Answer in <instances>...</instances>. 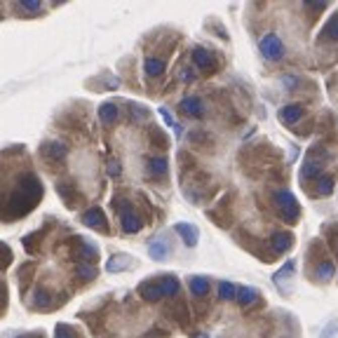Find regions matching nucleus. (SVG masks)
<instances>
[{"instance_id":"nucleus-25","label":"nucleus","mask_w":338,"mask_h":338,"mask_svg":"<svg viewBox=\"0 0 338 338\" xmlns=\"http://www.w3.org/2000/svg\"><path fill=\"white\" fill-rule=\"evenodd\" d=\"M326 35H331L333 40H338V19H331L326 26Z\"/></svg>"},{"instance_id":"nucleus-8","label":"nucleus","mask_w":338,"mask_h":338,"mask_svg":"<svg viewBox=\"0 0 338 338\" xmlns=\"http://www.w3.org/2000/svg\"><path fill=\"white\" fill-rule=\"evenodd\" d=\"M176 233L183 237V242L188 247H195L197 244V228L193 223H179L176 226Z\"/></svg>"},{"instance_id":"nucleus-26","label":"nucleus","mask_w":338,"mask_h":338,"mask_svg":"<svg viewBox=\"0 0 338 338\" xmlns=\"http://www.w3.org/2000/svg\"><path fill=\"white\" fill-rule=\"evenodd\" d=\"M21 7H24V10H28V12H38V10H40V3H38V0H24V3H21Z\"/></svg>"},{"instance_id":"nucleus-24","label":"nucleus","mask_w":338,"mask_h":338,"mask_svg":"<svg viewBox=\"0 0 338 338\" xmlns=\"http://www.w3.org/2000/svg\"><path fill=\"white\" fill-rule=\"evenodd\" d=\"M291 270H294V261H287V263H284V268H282V270H279L277 275H275V282H279V279H282V277H287V275H289Z\"/></svg>"},{"instance_id":"nucleus-21","label":"nucleus","mask_w":338,"mask_h":338,"mask_svg":"<svg viewBox=\"0 0 338 338\" xmlns=\"http://www.w3.org/2000/svg\"><path fill=\"white\" fill-rule=\"evenodd\" d=\"M333 275V263H329V261H324V263L317 268V277L319 279H329Z\"/></svg>"},{"instance_id":"nucleus-20","label":"nucleus","mask_w":338,"mask_h":338,"mask_svg":"<svg viewBox=\"0 0 338 338\" xmlns=\"http://www.w3.org/2000/svg\"><path fill=\"white\" fill-rule=\"evenodd\" d=\"M331 190H333V179L319 176V181H317V193H319V195H329Z\"/></svg>"},{"instance_id":"nucleus-27","label":"nucleus","mask_w":338,"mask_h":338,"mask_svg":"<svg viewBox=\"0 0 338 338\" xmlns=\"http://www.w3.org/2000/svg\"><path fill=\"white\" fill-rule=\"evenodd\" d=\"M160 113H162V118H164V122H167L169 127H176V122H174V118H172V115H169V110H160Z\"/></svg>"},{"instance_id":"nucleus-5","label":"nucleus","mask_w":338,"mask_h":338,"mask_svg":"<svg viewBox=\"0 0 338 338\" xmlns=\"http://www.w3.org/2000/svg\"><path fill=\"white\" fill-rule=\"evenodd\" d=\"M120 218H122V228L127 230V233H136V230H141V218L136 216L129 207H125V209L120 211Z\"/></svg>"},{"instance_id":"nucleus-14","label":"nucleus","mask_w":338,"mask_h":338,"mask_svg":"<svg viewBox=\"0 0 338 338\" xmlns=\"http://www.w3.org/2000/svg\"><path fill=\"white\" fill-rule=\"evenodd\" d=\"M143 68H146V75H150V78H155V75H160L164 71V64L160 59H146V64H143Z\"/></svg>"},{"instance_id":"nucleus-3","label":"nucleus","mask_w":338,"mask_h":338,"mask_svg":"<svg viewBox=\"0 0 338 338\" xmlns=\"http://www.w3.org/2000/svg\"><path fill=\"white\" fill-rule=\"evenodd\" d=\"M193 61H195L202 71H214V68H216V59H214V54H209L204 47L193 49Z\"/></svg>"},{"instance_id":"nucleus-10","label":"nucleus","mask_w":338,"mask_h":338,"mask_svg":"<svg viewBox=\"0 0 338 338\" xmlns=\"http://www.w3.org/2000/svg\"><path fill=\"white\" fill-rule=\"evenodd\" d=\"M181 110L186 115H193V118H197V115L202 113V103H200V99L197 96H186L181 101Z\"/></svg>"},{"instance_id":"nucleus-11","label":"nucleus","mask_w":338,"mask_h":338,"mask_svg":"<svg viewBox=\"0 0 338 338\" xmlns=\"http://www.w3.org/2000/svg\"><path fill=\"white\" fill-rule=\"evenodd\" d=\"M148 254H150V258H155V261H164V258L169 256L167 242H164V240H153V242H150Z\"/></svg>"},{"instance_id":"nucleus-12","label":"nucleus","mask_w":338,"mask_h":338,"mask_svg":"<svg viewBox=\"0 0 338 338\" xmlns=\"http://www.w3.org/2000/svg\"><path fill=\"white\" fill-rule=\"evenodd\" d=\"M188 284H190V291H193L195 296H204V294L209 291V279H207V277H200V275L190 277Z\"/></svg>"},{"instance_id":"nucleus-23","label":"nucleus","mask_w":338,"mask_h":338,"mask_svg":"<svg viewBox=\"0 0 338 338\" xmlns=\"http://www.w3.org/2000/svg\"><path fill=\"white\" fill-rule=\"evenodd\" d=\"M57 338H75V333H73V329H71V326L59 324V326H57Z\"/></svg>"},{"instance_id":"nucleus-6","label":"nucleus","mask_w":338,"mask_h":338,"mask_svg":"<svg viewBox=\"0 0 338 338\" xmlns=\"http://www.w3.org/2000/svg\"><path fill=\"white\" fill-rule=\"evenodd\" d=\"M82 221L87 226H92V228H99V230H106V216H103V211L101 209H89L82 214Z\"/></svg>"},{"instance_id":"nucleus-15","label":"nucleus","mask_w":338,"mask_h":338,"mask_svg":"<svg viewBox=\"0 0 338 338\" xmlns=\"http://www.w3.org/2000/svg\"><path fill=\"white\" fill-rule=\"evenodd\" d=\"M99 118H101V122H113L115 118H118V108H115V103H101V108H99Z\"/></svg>"},{"instance_id":"nucleus-4","label":"nucleus","mask_w":338,"mask_h":338,"mask_svg":"<svg viewBox=\"0 0 338 338\" xmlns=\"http://www.w3.org/2000/svg\"><path fill=\"white\" fill-rule=\"evenodd\" d=\"M139 296H141L143 301H148V303H155V301L164 298L162 289L157 287V282H143L141 287H139Z\"/></svg>"},{"instance_id":"nucleus-18","label":"nucleus","mask_w":338,"mask_h":338,"mask_svg":"<svg viewBox=\"0 0 338 338\" xmlns=\"http://www.w3.org/2000/svg\"><path fill=\"white\" fill-rule=\"evenodd\" d=\"M148 169L155 176L164 174V172H167V160H164V157H150V160H148Z\"/></svg>"},{"instance_id":"nucleus-7","label":"nucleus","mask_w":338,"mask_h":338,"mask_svg":"<svg viewBox=\"0 0 338 338\" xmlns=\"http://www.w3.org/2000/svg\"><path fill=\"white\" fill-rule=\"evenodd\" d=\"M301 118H303V108H301V106H296V103L284 106V108L279 110V120H282L284 125H294V122L301 120Z\"/></svg>"},{"instance_id":"nucleus-13","label":"nucleus","mask_w":338,"mask_h":338,"mask_svg":"<svg viewBox=\"0 0 338 338\" xmlns=\"http://www.w3.org/2000/svg\"><path fill=\"white\" fill-rule=\"evenodd\" d=\"M237 301L242 305H251L258 301V294L254 289H249V287H240V289H237Z\"/></svg>"},{"instance_id":"nucleus-1","label":"nucleus","mask_w":338,"mask_h":338,"mask_svg":"<svg viewBox=\"0 0 338 338\" xmlns=\"http://www.w3.org/2000/svg\"><path fill=\"white\" fill-rule=\"evenodd\" d=\"M275 200H277V204H279V209H282V216H284V221H294V218L298 216V202H296V197L291 195L289 190H277L275 193Z\"/></svg>"},{"instance_id":"nucleus-17","label":"nucleus","mask_w":338,"mask_h":338,"mask_svg":"<svg viewBox=\"0 0 338 338\" xmlns=\"http://www.w3.org/2000/svg\"><path fill=\"white\" fill-rule=\"evenodd\" d=\"M218 296L223 298V301H233V298H237V287L233 282H221V287H218Z\"/></svg>"},{"instance_id":"nucleus-9","label":"nucleus","mask_w":338,"mask_h":338,"mask_svg":"<svg viewBox=\"0 0 338 338\" xmlns=\"http://www.w3.org/2000/svg\"><path fill=\"white\" fill-rule=\"evenodd\" d=\"M157 287L162 289V296H174L176 291H179V279L174 277V275H167V277H160L155 279Z\"/></svg>"},{"instance_id":"nucleus-28","label":"nucleus","mask_w":338,"mask_h":338,"mask_svg":"<svg viewBox=\"0 0 338 338\" xmlns=\"http://www.w3.org/2000/svg\"><path fill=\"white\" fill-rule=\"evenodd\" d=\"M110 174H113V176H118V174H120V164H118V162H110Z\"/></svg>"},{"instance_id":"nucleus-19","label":"nucleus","mask_w":338,"mask_h":338,"mask_svg":"<svg viewBox=\"0 0 338 338\" xmlns=\"http://www.w3.org/2000/svg\"><path fill=\"white\" fill-rule=\"evenodd\" d=\"M127 263H129L127 256H113L108 261V270L110 272H120V270H125V268H127Z\"/></svg>"},{"instance_id":"nucleus-16","label":"nucleus","mask_w":338,"mask_h":338,"mask_svg":"<svg viewBox=\"0 0 338 338\" xmlns=\"http://www.w3.org/2000/svg\"><path fill=\"white\" fill-rule=\"evenodd\" d=\"M291 242H294V240H291L289 233H279V235L272 237V247H275L277 251H287L291 247Z\"/></svg>"},{"instance_id":"nucleus-2","label":"nucleus","mask_w":338,"mask_h":338,"mask_svg":"<svg viewBox=\"0 0 338 338\" xmlns=\"http://www.w3.org/2000/svg\"><path fill=\"white\" fill-rule=\"evenodd\" d=\"M261 52H263L265 59L277 61L279 57L284 54V45H282V40H279V35H275V33L263 35V40H261Z\"/></svg>"},{"instance_id":"nucleus-22","label":"nucleus","mask_w":338,"mask_h":338,"mask_svg":"<svg viewBox=\"0 0 338 338\" xmlns=\"http://www.w3.org/2000/svg\"><path fill=\"white\" fill-rule=\"evenodd\" d=\"M78 272H80V277H82V279H92V277H94V275H96L94 265H87V263L78 265Z\"/></svg>"}]
</instances>
